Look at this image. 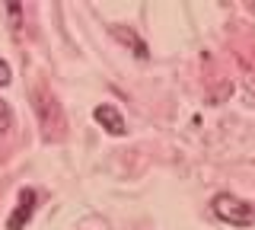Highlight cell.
<instances>
[{
    "label": "cell",
    "instance_id": "ba28073f",
    "mask_svg": "<svg viewBox=\"0 0 255 230\" xmlns=\"http://www.w3.org/2000/svg\"><path fill=\"white\" fill-rule=\"evenodd\" d=\"M10 80H13V70H10V64H6L3 58H0V86H10Z\"/></svg>",
    "mask_w": 255,
    "mask_h": 230
},
{
    "label": "cell",
    "instance_id": "6da1fadb",
    "mask_svg": "<svg viewBox=\"0 0 255 230\" xmlns=\"http://www.w3.org/2000/svg\"><path fill=\"white\" fill-rule=\"evenodd\" d=\"M32 102H35V112H38L42 138L45 141H61L64 134H67V118H64V109H61L58 96H51V93L38 83L35 93H32Z\"/></svg>",
    "mask_w": 255,
    "mask_h": 230
},
{
    "label": "cell",
    "instance_id": "5b68a950",
    "mask_svg": "<svg viewBox=\"0 0 255 230\" xmlns=\"http://www.w3.org/2000/svg\"><path fill=\"white\" fill-rule=\"evenodd\" d=\"M112 35H118V38H125V45H131L134 51H137V58H147V48H143V42L137 35L131 32V29H122V26H112Z\"/></svg>",
    "mask_w": 255,
    "mask_h": 230
},
{
    "label": "cell",
    "instance_id": "7a4b0ae2",
    "mask_svg": "<svg viewBox=\"0 0 255 230\" xmlns=\"http://www.w3.org/2000/svg\"><path fill=\"white\" fill-rule=\"evenodd\" d=\"M211 208L220 221H227V224H233V227H252L255 224L252 205L243 202V198H236V195H214Z\"/></svg>",
    "mask_w": 255,
    "mask_h": 230
},
{
    "label": "cell",
    "instance_id": "277c9868",
    "mask_svg": "<svg viewBox=\"0 0 255 230\" xmlns=\"http://www.w3.org/2000/svg\"><path fill=\"white\" fill-rule=\"evenodd\" d=\"M93 118L102 125L109 134H115V138H122V134L128 131V122H125V115L118 112L115 106H109V102H102V106H96V112H93Z\"/></svg>",
    "mask_w": 255,
    "mask_h": 230
},
{
    "label": "cell",
    "instance_id": "3957f363",
    "mask_svg": "<svg viewBox=\"0 0 255 230\" xmlns=\"http://www.w3.org/2000/svg\"><path fill=\"white\" fill-rule=\"evenodd\" d=\"M35 205H38V192H35V189H22L19 198H16V208L10 211V218H6V227H10V230H22L26 221L32 218V211H35Z\"/></svg>",
    "mask_w": 255,
    "mask_h": 230
},
{
    "label": "cell",
    "instance_id": "8992f818",
    "mask_svg": "<svg viewBox=\"0 0 255 230\" xmlns=\"http://www.w3.org/2000/svg\"><path fill=\"white\" fill-rule=\"evenodd\" d=\"M3 10H6V22H10V29L19 32V26H22V3H6Z\"/></svg>",
    "mask_w": 255,
    "mask_h": 230
},
{
    "label": "cell",
    "instance_id": "52a82bcc",
    "mask_svg": "<svg viewBox=\"0 0 255 230\" xmlns=\"http://www.w3.org/2000/svg\"><path fill=\"white\" fill-rule=\"evenodd\" d=\"M10 125H13V109L6 106V99H0V138L10 131Z\"/></svg>",
    "mask_w": 255,
    "mask_h": 230
}]
</instances>
